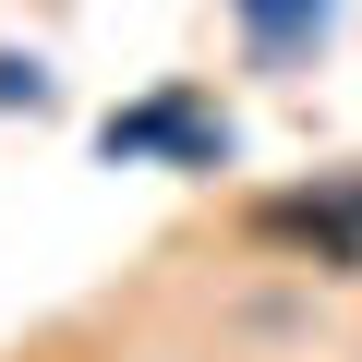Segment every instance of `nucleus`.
<instances>
[{
	"label": "nucleus",
	"mask_w": 362,
	"mask_h": 362,
	"mask_svg": "<svg viewBox=\"0 0 362 362\" xmlns=\"http://www.w3.org/2000/svg\"><path fill=\"white\" fill-rule=\"evenodd\" d=\"M254 230L266 242H314L326 266H362V181L350 194H278V206H254Z\"/></svg>",
	"instance_id": "nucleus-1"
},
{
	"label": "nucleus",
	"mask_w": 362,
	"mask_h": 362,
	"mask_svg": "<svg viewBox=\"0 0 362 362\" xmlns=\"http://www.w3.org/2000/svg\"><path fill=\"white\" fill-rule=\"evenodd\" d=\"M242 13H254V25H278V13H290V0H242Z\"/></svg>",
	"instance_id": "nucleus-2"
}]
</instances>
